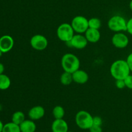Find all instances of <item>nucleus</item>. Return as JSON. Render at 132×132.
Listing matches in <instances>:
<instances>
[{"label": "nucleus", "instance_id": "21", "mask_svg": "<svg viewBox=\"0 0 132 132\" xmlns=\"http://www.w3.org/2000/svg\"><path fill=\"white\" fill-rule=\"evenodd\" d=\"M89 28L99 30L101 27V21L97 18H92L88 19Z\"/></svg>", "mask_w": 132, "mask_h": 132}, {"label": "nucleus", "instance_id": "17", "mask_svg": "<svg viewBox=\"0 0 132 132\" xmlns=\"http://www.w3.org/2000/svg\"><path fill=\"white\" fill-rule=\"evenodd\" d=\"M24 120H25V116L21 111L15 112L12 116V122L18 125H20Z\"/></svg>", "mask_w": 132, "mask_h": 132}, {"label": "nucleus", "instance_id": "26", "mask_svg": "<svg viewBox=\"0 0 132 132\" xmlns=\"http://www.w3.org/2000/svg\"><path fill=\"white\" fill-rule=\"evenodd\" d=\"M126 31L132 36V18H130L127 21V30Z\"/></svg>", "mask_w": 132, "mask_h": 132}, {"label": "nucleus", "instance_id": "22", "mask_svg": "<svg viewBox=\"0 0 132 132\" xmlns=\"http://www.w3.org/2000/svg\"><path fill=\"white\" fill-rule=\"evenodd\" d=\"M124 80H125L126 87L130 89V90H132V75L130 74Z\"/></svg>", "mask_w": 132, "mask_h": 132}, {"label": "nucleus", "instance_id": "16", "mask_svg": "<svg viewBox=\"0 0 132 132\" xmlns=\"http://www.w3.org/2000/svg\"><path fill=\"white\" fill-rule=\"evenodd\" d=\"M10 85H11V81L9 76L4 73L0 75V90H7L10 86Z\"/></svg>", "mask_w": 132, "mask_h": 132}, {"label": "nucleus", "instance_id": "27", "mask_svg": "<svg viewBox=\"0 0 132 132\" xmlns=\"http://www.w3.org/2000/svg\"><path fill=\"white\" fill-rule=\"evenodd\" d=\"M126 61L127 62L128 64L129 67H130V71H131V72H132V52L129 54Z\"/></svg>", "mask_w": 132, "mask_h": 132}, {"label": "nucleus", "instance_id": "6", "mask_svg": "<svg viewBox=\"0 0 132 132\" xmlns=\"http://www.w3.org/2000/svg\"><path fill=\"white\" fill-rule=\"evenodd\" d=\"M71 25L77 34H85L89 28L88 19L82 15H77L72 19Z\"/></svg>", "mask_w": 132, "mask_h": 132}, {"label": "nucleus", "instance_id": "32", "mask_svg": "<svg viewBox=\"0 0 132 132\" xmlns=\"http://www.w3.org/2000/svg\"><path fill=\"white\" fill-rule=\"evenodd\" d=\"M67 132H73V131H68Z\"/></svg>", "mask_w": 132, "mask_h": 132}, {"label": "nucleus", "instance_id": "5", "mask_svg": "<svg viewBox=\"0 0 132 132\" xmlns=\"http://www.w3.org/2000/svg\"><path fill=\"white\" fill-rule=\"evenodd\" d=\"M74 30L71 24L62 23L57 29V36L61 41L68 43L74 36Z\"/></svg>", "mask_w": 132, "mask_h": 132}, {"label": "nucleus", "instance_id": "15", "mask_svg": "<svg viewBox=\"0 0 132 132\" xmlns=\"http://www.w3.org/2000/svg\"><path fill=\"white\" fill-rule=\"evenodd\" d=\"M21 132H35L36 130V125L34 121L31 119H25L20 125Z\"/></svg>", "mask_w": 132, "mask_h": 132}, {"label": "nucleus", "instance_id": "10", "mask_svg": "<svg viewBox=\"0 0 132 132\" xmlns=\"http://www.w3.org/2000/svg\"><path fill=\"white\" fill-rule=\"evenodd\" d=\"M14 41L12 37L9 35H4L0 37V51L3 54L10 52L13 48Z\"/></svg>", "mask_w": 132, "mask_h": 132}, {"label": "nucleus", "instance_id": "9", "mask_svg": "<svg viewBox=\"0 0 132 132\" xmlns=\"http://www.w3.org/2000/svg\"><path fill=\"white\" fill-rule=\"evenodd\" d=\"M88 43V41L86 39L85 36H83L81 34H77L76 35L74 34L72 39L67 43L70 44V45L74 48L81 50L85 48L87 46Z\"/></svg>", "mask_w": 132, "mask_h": 132}, {"label": "nucleus", "instance_id": "2", "mask_svg": "<svg viewBox=\"0 0 132 132\" xmlns=\"http://www.w3.org/2000/svg\"><path fill=\"white\" fill-rule=\"evenodd\" d=\"M61 66L64 72L72 73L79 69L80 61L76 55L67 53L62 57Z\"/></svg>", "mask_w": 132, "mask_h": 132}, {"label": "nucleus", "instance_id": "14", "mask_svg": "<svg viewBox=\"0 0 132 132\" xmlns=\"http://www.w3.org/2000/svg\"><path fill=\"white\" fill-rule=\"evenodd\" d=\"M85 36L88 41L92 43H95L98 42L101 38V33L99 30L91 28H89L86 31Z\"/></svg>", "mask_w": 132, "mask_h": 132}, {"label": "nucleus", "instance_id": "29", "mask_svg": "<svg viewBox=\"0 0 132 132\" xmlns=\"http://www.w3.org/2000/svg\"><path fill=\"white\" fill-rule=\"evenodd\" d=\"M3 127H4L3 123L2 121L0 120V132L3 131Z\"/></svg>", "mask_w": 132, "mask_h": 132}, {"label": "nucleus", "instance_id": "1", "mask_svg": "<svg viewBox=\"0 0 132 132\" xmlns=\"http://www.w3.org/2000/svg\"><path fill=\"white\" fill-rule=\"evenodd\" d=\"M110 71L111 76L116 80H124L131 72L126 61L122 59H119L113 62L111 65Z\"/></svg>", "mask_w": 132, "mask_h": 132}, {"label": "nucleus", "instance_id": "19", "mask_svg": "<svg viewBox=\"0 0 132 132\" xmlns=\"http://www.w3.org/2000/svg\"><path fill=\"white\" fill-rule=\"evenodd\" d=\"M2 132H21L19 125H16L13 122H8L4 125Z\"/></svg>", "mask_w": 132, "mask_h": 132}, {"label": "nucleus", "instance_id": "31", "mask_svg": "<svg viewBox=\"0 0 132 132\" xmlns=\"http://www.w3.org/2000/svg\"><path fill=\"white\" fill-rule=\"evenodd\" d=\"M2 54H3V53L0 51V58H1V57L2 56Z\"/></svg>", "mask_w": 132, "mask_h": 132}, {"label": "nucleus", "instance_id": "24", "mask_svg": "<svg viewBox=\"0 0 132 132\" xmlns=\"http://www.w3.org/2000/svg\"><path fill=\"white\" fill-rule=\"evenodd\" d=\"M93 125L97 126H101L103 125V119L99 116H95L93 117Z\"/></svg>", "mask_w": 132, "mask_h": 132}, {"label": "nucleus", "instance_id": "8", "mask_svg": "<svg viewBox=\"0 0 132 132\" xmlns=\"http://www.w3.org/2000/svg\"><path fill=\"white\" fill-rule=\"evenodd\" d=\"M112 42L117 48H125L129 44L128 37L122 32H116L113 36Z\"/></svg>", "mask_w": 132, "mask_h": 132}, {"label": "nucleus", "instance_id": "11", "mask_svg": "<svg viewBox=\"0 0 132 132\" xmlns=\"http://www.w3.org/2000/svg\"><path fill=\"white\" fill-rule=\"evenodd\" d=\"M45 114V110L41 106H35L28 111V116L30 119L37 121L44 117Z\"/></svg>", "mask_w": 132, "mask_h": 132}, {"label": "nucleus", "instance_id": "13", "mask_svg": "<svg viewBox=\"0 0 132 132\" xmlns=\"http://www.w3.org/2000/svg\"><path fill=\"white\" fill-rule=\"evenodd\" d=\"M72 77H73V82L77 84H80V85L86 83L89 79V76L87 72H86L83 70L80 69H78L76 72L72 73Z\"/></svg>", "mask_w": 132, "mask_h": 132}, {"label": "nucleus", "instance_id": "18", "mask_svg": "<svg viewBox=\"0 0 132 132\" xmlns=\"http://www.w3.org/2000/svg\"><path fill=\"white\" fill-rule=\"evenodd\" d=\"M60 81L62 85H65V86L70 85L72 82H73L72 73H70V72H64L61 76Z\"/></svg>", "mask_w": 132, "mask_h": 132}, {"label": "nucleus", "instance_id": "12", "mask_svg": "<svg viewBox=\"0 0 132 132\" xmlns=\"http://www.w3.org/2000/svg\"><path fill=\"white\" fill-rule=\"evenodd\" d=\"M51 129L52 132H67L68 131V125L63 119H55L52 124Z\"/></svg>", "mask_w": 132, "mask_h": 132}, {"label": "nucleus", "instance_id": "25", "mask_svg": "<svg viewBox=\"0 0 132 132\" xmlns=\"http://www.w3.org/2000/svg\"><path fill=\"white\" fill-rule=\"evenodd\" d=\"M90 132H103V129H102L101 126H97V125H94L91 126L89 129Z\"/></svg>", "mask_w": 132, "mask_h": 132}, {"label": "nucleus", "instance_id": "30", "mask_svg": "<svg viewBox=\"0 0 132 132\" xmlns=\"http://www.w3.org/2000/svg\"><path fill=\"white\" fill-rule=\"evenodd\" d=\"M129 6H130V9L131 10V11L132 12V0H131L130 2V4H129Z\"/></svg>", "mask_w": 132, "mask_h": 132}, {"label": "nucleus", "instance_id": "4", "mask_svg": "<svg viewBox=\"0 0 132 132\" xmlns=\"http://www.w3.org/2000/svg\"><path fill=\"white\" fill-rule=\"evenodd\" d=\"M108 27L113 32H125L127 30V21L121 15H115L108 20Z\"/></svg>", "mask_w": 132, "mask_h": 132}, {"label": "nucleus", "instance_id": "23", "mask_svg": "<svg viewBox=\"0 0 132 132\" xmlns=\"http://www.w3.org/2000/svg\"><path fill=\"white\" fill-rule=\"evenodd\" d=\"M116 86L118 89H123L126 87L125 80L117 79L116 81Z\"/></svg>", "mask_w": 132, "mask_h": 132}, {"label": "nucleus", "instance_id": "28", "mask_svg": "<svg viewBox=\"0 0 132 132\" xmlns=\"http://www.w3.org/2000/svg\"><path fill=\"white\" fill-rule=\"evenodd\" d=\"M4 70H5V67H4V65L2 64V63H0V75L3 73Z\"/></svg>", "mask_w": 132, "mask_h": 132}, {"label": "nucleus", "instance_id": "3", "mask_svg": "<svg viewBox=\"0 0 132 132\" xmlns=\"http://www.w3.org/2000/svg\"><path fill=\"white\" fill-rule=\"evenodd\" d=\"M92 116L85 110H81L76 115V123L82 130H89L93 125Z\"/></svg>", "mask_w": 132, "mask_h": 132}, {"label": "nucleus", "instance_id": "7", "mask_svg": "<svg viewBox=\"0 0 132 132\" xmlns=\"http://www.w3.org/2000/svg\"><path fill=\"white\" fill-rule=\"evenodd\" d=\"M30 43L34 50L42 51L46 48L48 43L45 36L41 34H36L31 37Z\"/></svg>", "mask_w": 132, "mask_h": 132}, {"label": "nucleus", "instance_id": "20", "mask_svg": "<svg viewBox=\"0 0 132 132\" xmlns=\"http://www.w3.org/2000/svg\"><path fill=\"white\" fill-rule=\"evenodd\" d=\"M52 114L55 119H63L64 114H65V111L63 107L61 106H55L52 110Z\"/></svg>", "mask_w": 132, "mask_h": 132}]
</instances>
